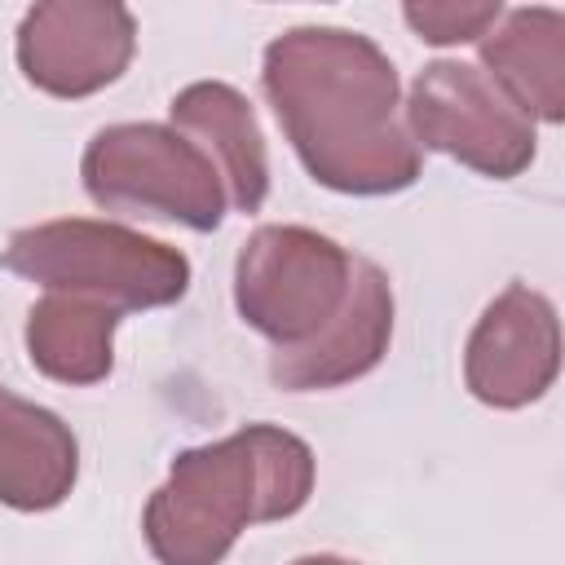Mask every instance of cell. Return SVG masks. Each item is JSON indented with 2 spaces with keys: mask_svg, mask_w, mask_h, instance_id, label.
<instances>
[{
  "mask_svg": "<svg viewBox=\"0 0 565 565\" xmlns=\"http://www.w3.org/2000/svg\"><path fill=\"white\" fill-rule=\"evenodd\" d=\"M561 375L556 305L530 282H508L477 318L463 344V384L481 406L521 411Z\"/></svg>",
  "mask_w": 565,
  "mask_h": 565,
  "instance_id": "8",
  "label": "cell"
},
{
  "mask_svg": "<svg viewBox=\"0 0 565 565\" xmlns=\"http://www.w3.org/2000/svg\"><path fill=\"white\" fill-rule=\"evenodd\" d=\"M260 88L305 172L358 199L411 190L424 150L402 119L393 57L349 26H291L265 44Z\"/></svg>",
  "mask_w": 565,
  "mask_h": 565,
  "instance_id": "1",
  "label": "cell"
},
{
  "mask_svg": "<svg viewBox=\"0 0 565 565\" xmlns=\"http://www.w3.org/2000/svg\"><path fill=\"white\" fill-rule=\"evenodd\" d=\"M406 26L424 44H468L481 40L499 18V0H424V4H402Z\"/></svg>",
  "mask_w": 565,
  "mask_h": 565,
  "instance_id": "14",
  "label": "cell"
},
{
  "mask_svg": "<svg viewBox=\"0 0 565 565\" xmlns=\"http://www.w3.org/2000/svg\"><path fill=\"white\" fill-rule=\"evenodd\" d=\"M481 71L525 115L543 124L565 119V13L552 4L503 9L481 35Z\"/></svg>",
  "mask_w": 565,
  "mask_h": 565,
  "instance_id": "11",
  "label": "cell"
},
{
  "mask_svg": "<svg viewBox=\"0 0 565 565\" xmlns=\"http://www.w3.org/2000/svg\"><path fill=\"white\" fill-rule=\"evenodd\" d=\"M318 459L278 424H247L172 459L146 499L141 534L159 565H221L247 525L287 521L313 494Z\"/></svg>",
  "mask_w": 565,
  "mask_h": 565,
  "instance_id": "2",
  "label": "cell"
},
{
  "mask_svg": "<svg viewBox=\"0 0 565 565\" xmlns=\"http://www.w3.org/2000/svg\"><path fill=\"white\" fill-rule=\"evenodd\" d=\"M18 71L31 88L75 102L110 88L137 53V18L115 0H44L18 22Z\"/></svg>",
  "mask_w": 565,
  "mask_h": 565,
  "instance_id": "7",
  "label": "cell"
},
{
  "mask_svg": "<svg viewBox=\"0 0 565 565\" xmlns=\"http://www.w3.org/2000/svg\"><path fill=\"white\" fill-rule=\"evenodd\" d=\"M402 119L419 150H437L490 181L521 177L539 154L534 119H525L472 62H428L411 84Z\"/></svg>",
  "mask_w": 565,
  "mask_h": 565,
  "instance_id": "6",
  "label": "cell"
},
{
  "mask_svg": "<svg viewBox=\"0 0 565 565\" xmlns=\"http://www.w3.org/2000/svg\"><path fill=\"white\" fill-rule=\"evenodd\" d=\"M291 565H358L349 556H335V552H309V556H296Z\"/></svg>",
  "mask_w": 565,
  "mask_h": 565,
  "instance_id": "15",
  "label": "cell"
},
{
  "mask_svg": "<svg viewBox=\"0 0 565 565\" xmlns=\"http://www.w3.org/2000/svg\"><path fill=\"white\" fill-rule=\"evenodd\" d=\"M358 256L309 225H260L234 260V309L274 349L313 340L349 300Z\"/></svg>",
  "mask_w": 565,
  "mask_h": 565,
  "instance_id": "5",
  "label": "cell"
},
{
  "mask_svg": "<svg viewBox=\"0 0 565 565\" xmlns=\"http://www.w3.org/2000/svg\"><path fill=\"white\" fill-rule=\"evenodd\" d=\"M0 265L57 296H79L115 313L163 309L190 291V256L141 230L62 216L13 230Z\"/></svg>",
  "mask_w": 565,
  "mask_h": 565,
  "instance_id": "3",
  "label": "cell"
},
{
  "mask_svg": "<svg viewBox=\"0 0 565 565\" xmlns=\"http://www.w3.org/2000/svg\"><path fill=\"white\" fill-rule=\"evenodd\" d=\"M79 477V441L57 411L0 388V503L49 512L66 503Z\"/></svg>",
  "mask_w": 565,
  "mask_h": 565,
  "instance_id": "12",
  "label": "cell"
},
{
  "mask_svg": "<svg viewBox=\"0 0 565 565\" xmlns=\"http://www.w3.org/2000/svg\"><path fill=\"white\" fill-rule=\"evenodd\" d=\"M168 115L212 159L225 199L238 212H260L269 199V154L252 102L225 79H194L172 97Z\"/></svg>",
  "mask_w": 565,
  "mask_h": 565,
  "instance_id": "10",
  "label": "cell"
},
{
  "mask_svg": "<svg viewBox=\"0 0 565 565\" xmlns=\"http://www.w3.org/2000/svg\"><path fill=\"white\" fill-rule=\"evenodd\" d=\"M84 190L106 212H137L207 234L225 221V185L212 159L172 124H106L79 159Z\"/></svg>",
  "mask_w": 565,
  "mask_h": 565,
  "instance_id": "4",
  "label": "cell"
},
{
  "mask_svg": "<svg viewBox=\"0 0 565 565\" xmlns=\"http://www.w3.org/2000/svg\"><path fill=\"white\" fill-rule=\"evenodd\" d=\"M393 340V287L388 274L358 256L344 309L305 344L269 353V380L282 393H327L371 375Z\"/></svg>",
  "mask_w": 565,
  "mask_h": 565,
  "instance_id": "9",
  "label": "cell"
},
{
  "mask_svg": "<svg viewBox=\"0 0 565 565\" xmlns=\"http://www.w3.org/2000/svg\"><path fill=\"white\" fill-rule=\"evenodd\" d=\"M115 309L49 291L26 309V358L40 375L57 384H102L115 371Z\"/></svg>",
  "mask_w": 565,
  "mask_h": 565,
  "instance_id": "13",
  "label": "cell"
}]
</instances>
